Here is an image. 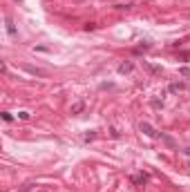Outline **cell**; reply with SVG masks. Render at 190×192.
<instances>
[{
	"instance_id": "obj_1",
	"label": "cell",
	"mask_w": 190,
	"mask_h": 192,
	"mask_svg": "<svg viewBox=\"0 0 190 192\" xmlns=\"http://www.w3.org/2000/svg\"><path fill=\"white\" fill-rule=\"evenodd\" d=\"M139 127H141V132L145 134V136H150V139H157V136H159V134H157V130H154V127H152L150 123H141Z\"/></svg>"
},
{
	"instance_id": "obj_2",
	"label": "cell",
	"mask_w": 190,
	"mask_h": 192,
	"mask_svg": "<svg viewBox=\"0 0 190 192\" xmlns=\"http://www.w3.org/2000/svg\"><path fill=\"white\" fill-rule=\"evenodd\" d=\"M132 181H134L137 186H143V183L150 181V174H148V172H139L137 176H132Z\"/></svg>"
},
{
	"instance_id": "obj_3",
	"label": "cell",
	"mask_w": 190,
	"mask_h": 192,
	"mask_svg": "<svg viewBox=\"0 0 190 192\" xmlns=\"http://www.w3.org/2000/svg\"><path fill=\"white\" fill-rule=\"evenodd\" d=\"M132 69H134V65H132L130 60H125V63H121V65H119V74H130Z\"/></svg>"
},
{
	"instance_id": "obj_4",
	"label": "cell",
	"mask_w": 190,
	"mask_h": 192,
	"mask_svg": "<svg viewBox=\"0 0 190 192\" xmlns=\"http://www.w3.org/2000/svg\"><path fill=\"white\" fill-rule=\"evenodd\" d=\"M25 72H29V74H34V76H47V72H45V69H38V67H29V65H25Z\"/></svg>"
},
{
	"instance_id": "obj_5",
	"label": "cell",
	"mask_w": 190,
	"mask_h": 192,
	"mask_svg": "<svg viewBox=\"0 0 190 192\" xmlns=\"http://www.w3.org/2000/svg\"><path fill=\"white\" fill-rule=\"evenodd\" d=\"M83 110H85V103H83V101H79V103L72 105V114H81Z\"/></svg>"
},
{
	"instance_id": "obj_6",
	"label": "cell",
	"mask_w": 190,
	"mask_h": 192,
	"mask_svg": "<svg viewBox=\"0 0 190 192\" xmlns=\"http://www.w3.org/2000/svg\"><path fill=\"white\" fill-rule=\"evenodd\" d=\"M168 89H170V92H181V89H186V85L184 83H170Z\"/></svg>"
},
{
	"instance_id": "obj_7",
	"label": "cell",
	"mask_w": 190,
	"mask_h": 192,
	"mask_svg": "<svg viewBox=\"0 0 190 192\" xmlns=\"http://www.w3.org/2000/svg\"><path fill=\"white\" fill-rule=\"evenodd\" d=\"M5 23H7V31H9L11 36H13V34H16V29H13V23H11V18L7 16V18H5Z\"/></svg>"
},
{
	"instance_id": "obj_8",
	"label": "cell",
	"mask_w": 190,
	"mask_h": 192,
	"mask_svg": "<svg viewBox=\"0 0 190 192\" xmlns=\"http://www.w3.org/2000/svg\"><path fill=\"white\" fill-rule=\"evenodd\" d=\"M150 49V42H145V45H139V47H134V52L137 54H141V52H148Z\"/></svg>"
},
{
	"instance_id": "obj_9",
	"label": "cell",
	"mask_w": 190,
	"mask_h": 192,
	"mask_svg": "<svg viewBox=\"0 0 190 192\" xmlns=\"http://www.w3.org/2000/svg\"><path fill=\"white\" fill-rule=\"evenodd\" d=\"M11 118H13V116L9 114V112H2V121H7V123H9V121H11Z\"/></svg>"
},
{
	"instance_id": "obj_10",
	"label": "cell",
	"mask_w": 190,
	"mask_h": 192,
	"mask_svg": "<svg viewBox=\"0 0 190 192\" xmlns=\"http://www.w3.org/2000/svg\"><path fill=\"white\" fill-rule=\"evenodd\" d=\"M18 116L25 121V118H29V112H18Z\"/></svg>"
},
{
	"instance_id": "obj_11",
	"label": "cell",
	"mask_w": 190,
	"mask_h": 192,
	"mask_svg": "<svg viewBox=\"0 0 190 192\" xmlns=\"http://www.w3.org/2000/svg\"><path fill=\"white\" fill-rule=\"evenodd\" d=\"M148 69H150V72H152V74H157V72H161V69H159V67H154V65H148Z\"/></svg>"
}]
</instances>
